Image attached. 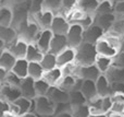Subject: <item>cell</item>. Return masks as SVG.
Listing matches in <instances>:
<instances>
[{
  "mask_svg": "<svg viewBox=\"0 0 124 117\" xmlns=\"http://www.w3.org/2000/svg\"><path fill=\"white\" fill-rule=\"evenodd\" d=\"M16 31L19 32V35L21 38L26 41L28 44L36 43L39 34L41 32V28L38 24L35 22V20L32 17L27 21L23 22L16 27Z\"/></svg>",
  "mask_w": 124,
  "mask_h": 117,
  "instance_id": "obj_1",
  "label": "cell"
},
{
  "mask_svg": "<svg viewBox=\"0 0 124 117\" xmlns=\"http://www.w3.org/2000/svg\"><path fill=\"white\" fill-rule=\"evenodd\" d=\"M98 57L96 45L84 42L76 48V63L79 66L94 65Z\"/></svg>",
  "mask_w": 124,
  "mask_h": 117,
  "instance_id": "obj_2",
  "label": "cell"
},
{
  "mask_svg": "<svg viewBox=\"0 0 124 117\" xmlns=\"http://www.w3.org/2000/svg\"><path fill=\"white\" fill-rule=\"evenodd\" d=\"M56 104L48 96H37L34 100V113L37 115L54 114Z\"/></svg>",
  "mask_w": 124,
  "mask_h": 117,
  "instance_id": "obj_3",
  "label": "cell"
},
{
  "mask_svg": "<svg viewBox=\"0 0 124 117\" xmlns=\"http://www.w3.org/2000/svg\"><path fill=\"white\" fill-rule=\"evenodd\" d=\"M34 112V101L26 98H20L15 102L11 103V114L19 117Z\"/></svg>",
  "mask_w": 124,
  "mask_h": 117,
  "instance_id": "obj_4",
  "label": "cell"
},
{
  "mask_svg": "<svg viewBox=\"0 0 124 117\" xmlns=\"http://www.w3.org/2000/svg\"><path fill=\"white\" fill-rule=\"evenodd\" d=\"M69 47L76 49L84 43V28L78 24H71L70 30L66 33Z\"/></svg>",
  "mask_w": 124,
  "mask_h": 117,
  "instance_id": "obj_5",
  "label": "cell"
},
{
  "mask_svg": "<svg viewBox=\"0 0 124 117\" xmlns=\"http://www.w3.org/2000/svg\"><path fill=\"white\" fill-rule=\"evenodd\" d=\"M105 35H106L105 31L97 24H94V25L84 30V42L96 45L101 38L105 37Z\"/></svg>",
  "mask_w": 124,
  "mask_h": 117,
  "instance_id": "obj_6",
  "label": "cell"
},
{
  "mask_svg": "<svg viewBox=\"0 0 124 117\" xmlns=\"http://www.w3.org/2000/svg\"><path fill=\"white\" fill-rule=\"evenodd\" d=\"M71 23L68 20V18L63 14H56L52 22V25L50 30L52 31L54 34L57 35H66V33L70 30Z\"/></svg>",
  "mask_w": 124,
  "mask_h": 117,
  "instance_id": "obj_7",
  "label": "cell"
},
{
  "mask_svg": "<svg viewBox=\"0 0 124 117\" xmlns=\"http://www.w3.org/2000/svg\"><path fill=\"white\" fill-rule=\"evenodd\" d=\"M0 95H1V100L13 103L20 98H22V92L20 88L4 83V84H1V88H0Z\"/></svg>",
  "mask_w": 124,
  "mask_h": 117,
  "instance_id": "obj_8",
  "label": "cell"
},
{
  "mask_svg": "<svg viewBox=\"0 0 124 117\" xmlns=\"http://www.w3.org/2000/svg\"><path fill=\"white\" fill-rule=\"evenodd\" d=\"M31 17H32V15H31ZM54 17H56V14H54V12L44 9L43 11H40L39 13H37L36 15H34V17H32V18L35 20V22L40 26L41 30H50Z\"/></svg>",
  "mask_w": 124,
  "mask_h": 117,
  "instance_id": "obj_9",
  "label": "cell"
},
{
  "mask_svg": "<svg viewBox=\"0 0 124 117\" xmlns=\"http://www.w3.org/2000/svg\"><path fill=\"white\" fill-rule=\"evenodd\" d=\"M19 38H20L19 32L13 26H8V27L1 26L0 27V41H2L6 44V49H8Z\"/></svg>",
  "mask_w": 124,
  "mask_h": 117,
  "instance_id": "obj_10",
  "label": "cell"
},
{
  "mask_svg": "<svg viewBox=\"0 0 124 117\" xmlns=\"http://www.w3.org/2000/svg\"><path fill=\"white\" fill-rule=\"evenodd\" d=\"M96 49L98 55L100 56H106V57H110V58H114L116 55L120 53V50L116 49V47L111 45L107 39L103 37L101 38L98 43L96 44Z\"/></svg>",
  "mask_w": 124,
  "mask_h": 117,
  "instance_id": "obj_11",
  "label": "cell"
},
{
  "mask_svg": "<svg viewBox=\"0 0 124 117\" xmlns=\"http://www.w3.org/2000/svg\"><path fill=\"white\" fill-rule=\"evenodd\" d=\"M96 87L98 95L101 98H106V96H111L113 95V91H112V85L110 80L106 74H101L96 81Z\"/></svg>",
  "mask_w": 124,
  "mask_h": 117,
  "instance_id": "obj_12",
  "label": "cell"
},
{
  "mask_svg": "<svg viewBox=\"0 0 124 117\" xmlns=\"http://www.w3.org/2000/svg\"><path fill=\"white\" fill-rule=\"evenodd\" d=\"M101 72L95 65H88V66H81L78 71V77L83 80H90V81H97V79L101 76Z\"/></svg>",
  "mask_w": 124,
  "mask_h": 117,
  "instance_id": "obj_13",
  "label": "cell"
},
{
  "mask_svg": "<svg viewBox=\"0 0 124 117\" xmlns=\"http://www.w3.org/2000/svg\"><path fill=\"white\" fill-rule=\"evenodd\" d=\"M57 60H58V67L60 68H63L70 63H75L76 61V49L68 47L60 54L57 55Z\"/></svg>",
  "mask_w": 124,
  "mask_h": 117,
  "instance_id": "obj_14",
  "label": "cell"
},
{
  "mask_svg": "<svg viewBox=\"0 0 124 117\" xmlns=\"http://www.w3.org/2000/svg\"><path fill=\"white\" fill-rule=\"evenodd\" d=\"M118 19L114 13H109V14H96L95 15V24L100 26L106 33L109 32L110 28L112 27L113 23Z\"/></svg>",
  "mask_w": 124,
  "mask_h": 117,
  "instance_id": "obj_15",
  "label": "cell"
},
{
  "mask_svg": "<svg viewBox=\"0 0 124 117\" xmlns=\"http://www.w3.org/2000/svg\"><path fill=\"white\" fill-rule=\"evenodd\" d=\"M52 38H54V33L51 30H41L40 34L36 41V44L44 53H48L50 50Z\"/></svg>",
  "mask_w": 124,
  "mask_h": 117,
  "instance_id": "obj_16",
  "label": "cell"
},
{
  "mask_svg": "<svg viewBox=\"0 0 124 117\" xmlns=\"http://www.w3.org/2000/svg\"><path fill=\"white\" fill-rule=\"evenodd\" d=\"M20 89H21L23 98L30 99V100H33V101L37 98L36 90H35V80H33L30 77L26 79H23Z\"/></svg>",
  "mask_w": 124,
  "mask_h": 117,
  "instance_id": "obj_17",
  "label": "cell"
},
{
  "mask_svg": "<svg viewBox=\"0 0 124 117\" xmlns=\"http://www.w3.org/2000/svg\"><path fill=\"white\" fill-rule=\"evenodd\" d=\"M14 20V10L13 7L9 4H2L0 9V24L3 27L12 26Z\"/></svg>",
  "mask_w": 124,
  "mask_h": 117,
  "instance_id": "obj_18",
  "label": "cell"
},
{
  "mask_svg": "<svg viewBox=\"0 0 124 117\" xmlns=\"http://www.w3.org/2000/svg\"><path fill=\"white\" fill-rule=\"evenodd\" d=\"M27 48H28V43L20 37L16 42H14V43L8 48V49L16 57V59H22V58H25L26 57Z\"/></svg>",
  "mask_w": 124,
  "mask_h": 117,
  "instance_id": "obj_19",
  "label": "cell"
},
{
  "mask_svg": "<svg viewBox=\"0 0 124 117\" xmlns=\"http://www.w3.org/2000/svg\"><path fill=\"white\" fill-rule=\"evenodd\" d=\"M47 96L54 103V104L66 103L70 101V93L60 89L59 87H52L51 89H50V91H49V93H48Z\"/></svg>",
  "mask_w": 124,
  "mask_h": 117,
  "instance_id": "obj_20",
  "label": "cell"
},
{
  "mask_svg": "<svg viewBox=\"0 0 124 117\" xmlns=\"http://www.w3.org/2000/svg\"><path fill=\"white\" fill-rule=\"evenodd\" d=\"M69 47L68 39H66V35H57L54 34V38H52L51 45H50V53L52 54H60L64 49Z\"/></svg>",
  "mask_w": 124,
  "mask_h": 117,
  "instance_id": "obj_21",
  "label": "cell"
},
{
  "mask_svg": "<svg viewBox=\"0 0 124 117\" xmlns=\"http://www.w3.org/2000/svg\"><path fill=\"white\" fill-rule=\"evenodd\" d=\"M16 57L9 49H4L0 52V68L11 71L16 63Z\"/></svg>",
  "mask_w": 124,
  "mask_h": 117,
  "instance_id": "obj_22",
  "label": "cell"
},
{
  "mask_svg": "<svg viewBox=\"0 0 124 117\" xmlns=\"http://www.w3.org/2000/svg\"><path fill=\"white\" fill-rule=\"evenodd\" d=\"M62 78H63L62 68L57 67V68H54V69L45 71V74H44L43 79H45L51 87H58L60 81L62 80Z\"/></svg>",
  "mask_w": 124,
  "mask_h": 117,
  "instance_id": "obj_23",
  "label": "cell"
},
{
  "mask_svg": "<svg viewBox=\"0 0 124 117\" xmlns=\"http://www.w3.org/2000/svg\"><path fill=\"white\" fill-rule=\"evenodd\" d=\"M44 55H45V53L37 46L36 43L28 44L27 54H26L25 58L27 59L30 63H40Z\"/></svg>",
  "mask_w": 124,
  "mask_h": 117,
  "instance_id": "obj_24",
  "label": "cell"
},
{
  "mask_svg": "<svg viewBox=\"0 0 124 117\" xmlns=\"http://www.w3.org/2000/svg\"><path fill=\"white\" fill-rule=\"evenodd\" d=\"M99 6L98 0H78L77 1V8L83 11L86 14L96 15L97 9Z\"/></svg>",
  "mask_w": 124,
  "mask_h": 117,
  "instance_id": "obj_25",
  "label": "cell"
},
{
  "mask_svg": "<svg viewBox=\"0 0 124 117\" xmlns=\"http://www.w3.org/2000/svg\"><path fill=\"white\" fill-rule=\"evenodd\" d=\"M28 67H30V61L26 58L17 59L11 71H13L21 79H26L28 78Z\"/></svg>",
  "mask_w": 124,
  "mask_h": 117,
  "instance_id": "obj_26",
  "label": "cell"
},
{
  "mask_svg": "<svg viewBox=\"0 0 124 117\" xmlns=\"http://www.w3.org/2000/svg\"><path fill=\"white\" fill-rule=\"evenodd\" d=\"M82 93L85 95L87 99V102L93 100L94 98L98 96V92H97V87H96V81H90V80H84L83 85L81 89Z\"/></svg>",
  "mask_w": 124,
  "mask_h": 117,
  "instance_id": "obj_27",
  "label": "cell"
},
{
  "mask_svg": "<svg viewBox=\"0 0 124 117\" xmlns=\"http://www.w3.org/2000/svg\"><path fill=\"white\" fill-rule=\"evenodd\" d=\"M95 65L97 66V68L99 69V71L102 74H107L109 72V70L113 67V58L110 57H106V56H100L98 55Z\"/></svg>",
  "mask_w": 124,
  "mask_h": 117,
  "instance_id": "obj_28",
  "label": "cell"
},
{
  "mask_svg": "<svg viewBox=\"0 0 124 117\" xmlns=\"http://www.w3.org/2000/svg\"><path fill=\"white\" fill-rule=\"evenodd\" d=\"M40 65L43 66L44 70L45 71H48V70L54 69V68L58 67V60H57V55L52 54V53L48 52L45 53L43 59L40 61Z\"/></svg>",
  "mask_w": 124,
  "mask_h": 117,
  "instance_id": "obj_29",
  "label": "cell"
},
{
  "mask_svg": "<svg viewBox=\"0 0 124 117\" xmlns=\"http://www.w3.org/2000/svg\"><path fill=\"white\" fill-rule=\"evenodd\" d=\"M45 74V70H44L43 66L40 63H30V67H28V77L32 78L33 80H39V79L44 78Z\"/></svg>",
  "mask_w": 124,
  "mask_h": 117,
  "instance_id": "obj_30",
  "label": "cell"
},
{
  "mask_svg": "<svg viewBox=\"0 0 124 117\" xmlns=\"http://www.w3.org/2000/svg\"><path fill=\"white\" fill-rule=\"evenodd\" d=\"M112 98V109L111 113L123 114L124 112V94L114 93Z\"/></svg>",
  "mask_w": 124,
  "mask_h": 117,
  "instance_id": "obj_31",
  "label": "cell"
},
{
  "mask_svg": "<svg viewBox=\"0 0 124 117\" xmlns=\"http://www.w3.org/2000/svg\"><path fill=\"white\" fill-rule=\"evenodd\" d=\"M78 77H74V76H63L62 80L60 81L58 87L60 89L64 90L66 92H72L75 90V85H76V80Z\"/></svg>",
  "mask_w": 124,
  "mask_h": 117,
  "instance_id": "obj_32",
  "label": "cell"
},
{
  "mask_svg": "<svg viewBox=\"0 0 124 117\" xmlns=\"http://www.w3.org/2000/svg\"><path fill=\"white\" fill-rule=\"evenodd\" d=\"M106 76L110 80V82H124V68L112 67Z\"/></svg>",
  "mask_w": 124,
  "mask_h": 117,
  "instance_id": "obj_33",
  "label": "cell"
},
{
  "mask_svg": "<svg viewBox=\"0 0 124 117\" xmlns=\"http://www.w3.org/2000/svg\"><path fill=\"white\" fill-rule=\"evenodd\" d=\"M51 88L52 87L45 79H39L35 81V90H36L37 96H47Z\"/></svg>",
  "mask_w": 124,
  "mask_h": 117,
  "instance_id": "obj_34",
  "label": "cell"
},
{
  "mask_svg": "<svg viewBox=\"0 0 124 117\" xmlns=\"http://www.w3.org/2000/svg\"><path fill=\"white\" fill-rule=\"evenodd\" d=\"M69 102L72 106H78V105L87 104V99L82 93V91H72L70 92V101Z\"/></svg>",
  "mask_w": 124,
  "mask_h": 117,
  "instance_id": "obj_35",
  "label": "cell"
},
{
  "mask_svg": "<svg viewBox=\"0 0 124 117\" xmlns=\"http://www.w3.org/2000/svg\"><path fill=\"white\" fill-rule=\"evenodd\" d=\"M107 33L119 36L123 39L124 38V18H118L116 20V22L113 23L112 27L110 28V31Z\"/></svg>",
  "mask_w": 124,
  "mask_h": 117,
  "instance_id": "obj_36",
  "label": "cell"
},
{
  "mask_svg": "<svg viewBox=\"0 0 124 117\" xmlns=\"http://www.w3.org/2000/svg\"><path fill=\"white\" fill-rule=\"evenodd\" d=\"M44 7L46 10L51 11L54 14H61L62 13L61 0H44Z\"/></svg>",
  "mask_w": 124,
  "mask_h": 117,
  "instance_id": "obj_37",
  "label": "cell"
},
{
  "mask_svg": "<svg viewBox=\"0 0 124 117\" xmlns=\"http://www.w3.org/2000/svg\"><path fill=\"white\" fill-rule=\"evenodd\" d=\"M109 13H114L113 2H111L110 0H103V1L99 2L96 14H109Z\"/></svg>",
  "mask_w": 124,
  "mask_h": 117,
  "instance_id": "obj_38",
  "label": "cell"
},
{
  "mask_svg": "<svg viewBox=\"0 0 124 117\" xmlns=\"http://www.w3.org/2000/svg\"><path fill=\"white\" fill-rule=\"evenodd\" d=\"M88 106L90 108V113L95 114V113H103L102 112V98L101 96H96L93 100L88 101L87 102Z\"/></svg>",
  "mask_w": 124,
  "mask_h": 117,
  "instance_id": "obj_39",
  "label": "cell"
},
{
  "mask_svg": "<svg viewBox=\"0 0 124 117\" xmlns=\"http://www.w3.org/2000/svg\"><path fill=\"white\" fill-rule=\"evenodd\" d=\"M72 114L73 117H89L92 113H90V108L88 104H84L78 105V106H73Z\"/></svg>",
  "mask_w": 124,
  "mask_h": 117,
  "instance_id": "obj_40",
  "label": "cell"
},
{
  "mask_svg": "<svg viewBox=\"0 0 124 117\" xmlns=\"http://www.w3.org/2000/svg\"><path fill=\"white\" fill-rule=\"evenodd\" d=\"M77 1L78 0H61L62 3V13L63 15H68L72 10L77 8Z\"/></svg>",
  "mask_w": 124,
  "mask_h": 117,
  "instance_id": "obj_41",
  "label": "cell"
},
{
  "mask_svg": "<svg viewBox=\"0 0 124 117\" xmlns=\"http://www.w3.org/2000/svg\"><path fill=\"white\" fill-rule=\"evenodd\" d=\"M22 81H23V79H21L19 76H16L13 71H9L8 76H7V78H6V82L4 83H6V84H9V85H13V87L20 88L21 84H22Z\"/></svg>",
  "mask_w": 124,
  "mask_h": 117,
  "instance_id": "obj_42",
  "label": "cell"
},
{
  "mask_svg": "<svg viewBox=\"0 0 124 117\" xmlns=\"http://www.w3.org/2000/svg\"><path fill=\"white\" fill-rule=\"evenodd\" d=\"M45 9L44 7V0H32L30 3V13L32 17L36 15L40 11Z\"/></svg>",
  "mask_w": 124,
  "mask_h": 117,
  "instance_id": "obj_43",
  "label": "cell"
},
{
  "mask_svg": "<svg viewBox=\"0 0 124 117\" xmlns=\"http://www.w3.org/2000/svg\"><path fill=\"white\" fill-rule=\"evenodd\" d=\"M77 24H78V25H81L82 27L85 30V28L89 27V26H92V25H94V24H95V15L86 14V13H85V14H84V17L79 20Z\"/></svg>",
  "mask_w": 124,
  "mask_h": 117,
  "instance_id": "obj_44",
  "label": "cell"
},
{
  "mask_svg": "<svg viewBox=\"0 0 124 117\" xmlns=\"http://www.w3.org/2000/svg\"><path fill=\"white\" fill-rule=\"evenodd\" d=\"M105 38L107 39V41L109 42V43L111 44L112 46H113V47H116V49L120 50V48H121V44H122V41H123V39L121 38V37L116 36V35H112V34H110V33H106Z\"/></svg>",
  "mask_w": 124,
  "mask_h": 117,
  "instance_id": "obj_45",
  "label": "cell"
},
{
  "mask_svg": "<svg viewBox=\"0 0 124 117\" xmlns=\"http://www.w3.org/2000/svg\"><path fill=\"white\" fill-rule=\"evenodd\" d=\"M72 109H73V106L70 104V102L59 103V104H56L54 114H56V115H58V114L65 113V112H71V113H72Z\"/></svg>",
  "mask_w": 124,
  "mask_h": 117,
  "instance_id": "obj_46",
  "label": "cell"
},
{
  "mask_svg": "<svg viewBox=\"0 0 124 117\" xmlns=\"http://www.w3.org/2000/svg\"><path fill=\"white\" fill-rule=\"evenodd\" d=\"M111 96L102 98V112L106 114L111 113V109H112V98Z\"/></svg>",
  "mask_w": 124,
  "mask_h": 117,
  "instance_id": "obj_47",
  "label": "cell"
},
{
  "mask_svg": "<svg viewBox=\"0 0 124 117\" xmlns=\"http://www.w3.org/2000/svg\"><path fill=\"white\" fill-rule=\"evenodd\" d=\"M11 113V103L4 100H0V117Z\"/></svg>",
  "mask_w": 124,
  "mask_h": 117,
  "instance_id": "obj_48",
  "label": "cell"
},
{
  "mask_svg": "<svg viewBox=\"0 0 124 117\" xmlns=\"http://www.w3.org/2000/svg\"><path fill=\"white\" fill-rule=\"evenodd\" d=\"M114 14L119 18H124V0L114 3Z\"/></svg>",
  "mask_w": 124,
  "mask_h": 117,
  "instance_id": "obj_49",
  "label": "cell"
},
{
  "mask_svg": "<svg viewBox=\"0 0 124 117\" xmlns=\"http://www.w3.org/2000/svg\"><path fill=\"white\" fill-rule=\"evenodd\" d=\"M113 66L118 68H124V53H119L113 58Z\"/></svg>",
  "mask_w": 124,
  "mask_h": 117,
  "instance_id": "obj_50",
  "label": "cell"
},
{
  "mask_svg": "<svg viewBox=\"0 0 124 117\" xmlns=\"http://www.w3.org/2000/svg\"><path fill=\"white\" fill-rule=\"evenodd\" d=\"M112 91L114 93H122L124 94V82H113L111 83Z\"/></svg>",
  "mask_w": 124,
  "mask_h": 117,
  "instance_id": "obj_51",
  "label": "cell"
},
{
  "mask_svg": "<svg viewBox=\"0 0 124 117\" xmlns=\"http://www.w3.org/2000/svg\"><path fill=\"white\" fill-rule=\"evenodd\" d=\"M8 72H9L8 70L0 68V82H1V84H3L6 82V78L8 76Z\"/></svg>",
  "mask_w": 124,
  "mask_h": 117,
  "instance_id": "obj_52",
  "label": "cell"
},
{
  "mask_svg": "<svg viewBox=\"0 0 124 117\" xmlns=\"http://www.w3.org/2000/svg\"><path fill=\"white\" fill-rule=\"evenodd\" d=\"M110 114H106V113H95V114H90L89 117H109Z\"/></svg>",
  "mask_w": 124,
  "mask_h": 117,
  "instance_id": "obj_53",
  "label": "cell"
},
{
  "mask_svg": "<svg viewBox=\"0 0 124 117\" xmlns=\"http://www.w3.org/2000/svg\"><path fill=\"white\" fill-rule=\"evenodd\" d=\"M32 0H14V6L15 4H26V3H31Z\"/></svg>",
  "mask_w": 124,
  "mask_h": 117,
  "instance_id": "obj_54",
  "label": "cell"
},
{
  "mask_svg": "<svg viewBox=\"0 0 124 117\" xmlns=\"http://www.w3.org/2000/svg\"><path fill=\"white\" fill-rule=\"evenodd\" d=\"M57 117H73V114L71 113V112H65V113L58 114Z\"/></svg>",
  "mask_w": 124,
  "mask_h": 117,
  "instance_id": "obj_55",
  "label": "cell"
},
{
  "mask_svg": "<svg viewBox=\"0 0 124 117\" xmlns=\"http://www.w3.org/2000/svg\"><path fill=\"white\" fill-rule=\"evenodd\" d=\"M19 117H38V115H37V114H35L34 112H32V113L25 114V115H22V116H19Z\"/></svg>",
  "mask_w": 124,
  "mask_h": 117,
  "instance_id": "obj_56",
  "label": "cell"
},
{
  "mask_svg": "<svg viewBox=\"0 0 124 117\" xmlns=\"http://www.w3.org/2000/svg\"><path fill=\"white\" fill-rule=\"evenodd\" d=\"M109 117H124L123 114H116V113H110Z\"/></svg>",
  "mask_w": 124,
  "mask_h": 117,
  "instance_id": "obj_57",
  "label": "cell"
},
{
  "mask_svg": "<svg viewBox=\"0 0 124 117\" xmlns=\"http://www.w3.org/2000/svg\"><path fill=\"white\" fill-rule=\"evenodd\" d=\"M38 117H57L56 114H49V115H38Z\"/></svg>",
  "mask_w": 124,
  "mask_h": 117,
  "instance_id": "obj_58",
  "label": "cell"
},
{
  "mask_svg": "<svg viewBox=\"0 0 124 117\" xmlns=\"http://www.w3.org/2000/svg\"><path fill=\"white\" fill-rule=\"evenodd\" d=\"M120 52H121V53H124V38H123V41H122V44H121Z\"/></svg>",
  "mask_w": 124,
  "mask_h": 117,
  "instance_id": "obj_59",
  "label": "cell"
},
{
  "mask_svg": "<svg viewBox=\"0 0 124 117\" xmlns=\"http://www.w3.org/2000/svg\"><path fill=\"white\" fill-rule=\"evenodd\" d=\"M1 117H16V116H14L13 114H11V113H9V114H6V115H3V116H1Z\"/></svg>",
  "mask_w": 124,
  "mask_h": 117,
  "instance_id": "obj_60",
  "label": "cell"
},
{
  "mask_svg": "<svg viewBox=\"0 0 124 117\" xmlns=\"http://www.w3.org/2000/svg\"><path fill=\"white\" fill-rule=\"evenodd\" d=\"M111 2H113V3H116V2H120V1H122V0H110Z\"/></svg>",
  "mask_w": 124,
  "mask_h": 117,
  "instance_id": "obj_61",
  "label": "cell"
},
{
  "mask_svg": "<svg viewBox=\"0 0 124 117\" xmlns=\"http://www.w3.org/2000/svg\"><path fill=\"white\" fill-rule=\"evenodd\" d=\"M98 1H99V2H101V1H103V0H98Z\"/></svg>",
  "mask_w": 124,
  "mask_h": 117,
  "instance_id": "obj_62",
  "label": "cell"
},
{
  "mask_svg": "<svg viewBox=\"0 0 124 117\" xmlns=\"http://www.w3.org/2000/svg\"><path fill=\"white\" fill-rule=\"evenodd\" d=\"M123 115H124V112H123Z\"/></svg>",
  "mask_w": 124,
  "mask_h": 117,
  "instance_id": "obj_63",
  "label": "cell"
}]
</instances>
